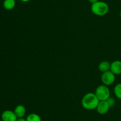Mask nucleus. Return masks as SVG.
<instances>
[{
  "instance_id": "12",
  "label": "nucleus",
  "mask_w": 121,
  "mask_h": 121,
  "mask_svg": "<svg viewBox=\"0 0 121 121\" xmlns=\"http://www.w3.org/2000/svg\"><path fill=\"white\" fill-rule=\"evenodd\" d=\"M114 93L117 98L121 100V83H118L115 86Z\"/></svg>"
},
{
  "instance_id": "6",
  "label": "nucleus",
  "mask_w": 121,
  "mask_h": 121,
  "mask_svg": "<svg viewBox=\"0 0 121 121\" xmlns=\"http://www.w3.org/2000/svg\"><path fill=\"white\" fill-rule=\"evenodd\" d=\"M109 109L110 107L106 101H100L96 109L100 115H105L108 112Z\"/></svg>"
},
{
  "instance_id": "8",
  "label": "nucleus",
  "mask_w": 121,
  "mask_h": 121,
  "mask_svg": "<svg viewBox=\"0 0 121 121\" xmlns=\"http://www.w3.org/2000/svg\"><path fill=\"white\" fill-rule=\"evenodd\" d=\"M14 113L18 118L23 117L25 116L26 113V107L22 104H18L15 107L14 109Z\"/></svg>"
},
{
  "instance_id": "14",
  "label": "nucleus",
  "mask_w": 121,
  "mask_h": 121,
  "mask_svg": "<svg viewBox=\"0 0 121 121\" xmlns=\"http://www.w3.org/2000/svg\"><path fill=\"white\" fill-rule=\"evenodd\" d=\"M16 121H27L26 119H24V117H20V118H17Z\"/></svg>"
},
{
  "instance_id": "16",
  "label": "nucleus",
  "mask_w": 121,
  "mask_h": 121,
  "mask_svg": "<svg viewBox=\"0 0 121 121\" xmlns=\"http://www.w3.org/2000/svg\"><path fill=\"white\" fill-rule=\"evenodd\" d=\"M21 1L23 2H27L30 1V0H21Z\"/></svg>"
},
{
  "instance_id": "15",
  "label": "nucleus",
  "mask_w": 121,
  "mask_h": 121,
  "mask_svg": "<svg viewBox=\"0 0 121 121\" xmlns=\"http://www.w3.org/2000/svg\"><path fill=\"white\" fill-rule=\"evenodd\" d=\"M99 1V0H88V1L89 2H91V4H94V3H95V2H98V1Z\"/></svg>"
},
{
  "instance_id": "3",
  "label": "nucleus",
  "mask_w": 121,
  "mask_h": 121,
  "mask_svg": "<svg viewBox=\"0 0 121 121\" xmlns=\"http://www.w3.org/2000/svg\"><path fill=\"white\" fill-rule=\"evenodd\" d=\"M95 94L99 101H106L109 97H111L109 89L108 86L104 84L99 85L96 89Z\"/></svg>"
},
{
  "instance_id": "13",
  "label": "nucleus",
  "mask_w": 121,
  "mask_h": 121,
  "mask_svg": "<svg viewBox=\"0 0 121 121\" xmlns=\"http://www.w3.org/2000/svg\"><path fill=\"white\" fill-rule=\"evenodd\" d=\"M106 101L107 102V103H108L110 108L112 107H113L115 105V103H116L115 100L113 98H112V97H109Z\"/></svg>"
},
{
  "instance_id": "10",
  "label": "nucleus",
  "mask_w": 121,
  "mask_h": 121,
  "mask_svg": "<svg viewBox=\"0 0 121 121\" xmlns=\"http://www.w3.org/2000/svg\"><path fill=\"white\" fill-rule=\"evenodd\" d=\"M15 0H4L3 2V7L7 10H11L15 6Z\"/></svg>"
},
{
  "instance_id": "1",
  "label": "nucleus",
  "mask_w": 121,
  "mask_h": 121,
  "mask_svg": "<svg viewBox=\"0 0 121 121\" xmlns=\"http://www.w3.org/2000/svg\"><path fill=\"white\" fill-rule=\"evenodd\" d=\"M99 100L93 93H87L82 99V105L84 109L92 110L96 109L99 103Z\"/></svg>"
},
{
  "instance_id": "4",
  "label": "nucleus",
  "mask_w": 121,
  "mask_h": 121,
  "mask_svg": "<svg viewBox=\"0 0 121 121\" xmlns=\"http://www.w3.org/2000/svg\"><path fill=\"white\" fill-rule=\"evenodd\" d=\"M115 75L111 70L103 72L101 76V80L103 84L106 86H109L114 83L115 81Z\"/></svg>"
},
{
  "instance_id": "17",
  "label": "nucleus",
  "mask_w": 121,
  "mask_h": 121,
  "mask_svg": "<svg viewBox=\"0 0 121 121\" xmlns=\"http://www.w3.org/2000/svg\"><path fill=\"white\" fill-rule=\"evenodd\" d=\"M119 15H120V16L121 17V11H120V13H119Z\"/></svg>"
},
{
  "instance_id": "7",
  "label": "nucleus",
  "mask_w": 121,
  "mask_h": 121,
  "mask_svg": "<svg viewBox=\"0 0 121 121\" xmlns=\"http://www.w3.org/2000/svg\"><path fill=\"white\" fill-rule=\"evenodd\" d=\"M110 70L115 75L121 74V60H114L111 64Z\"/></svg>"
},
{
  "instance_id": "11",
  "label": "nucleus",
  "mask_w": 121,
  "mask_h": 121,
  "mask_svg": "<svg viewBox=\"0 0 121 121\" xmlns=\"http://www.w3.org/2000/svg\"><path fill=\"white\" fill-rule=\"evenodd\" d=\"M27 121H41V118L38 114L30 113L26 117Z\"/></svg>"
},
{
  "instance_id": "2",
  "label": "nucleus",
  "mask_w": 121,
  "mask_h": 121,
  "mask_svg": "<svg viewBox=\"0 0 121 121\" xmlns=\"http://www.w3.org/2000/svg\"><path fill=\"white\" fill-rule=\"evenodd\" d=\"M109 7L108 4L104 1H98L92 4L91 5V11L93 14L98 16H104L108 13Z\"/></svg>"
},
{
  "instance_id": "9",
  "label": "nucleus",
  "mask_w": 121,
  "mask_h": 121,
  "mask_svg": "<svg viewBox=\"0 0 121 121\" xmlns=\"http://www.w3.org/2000/svg\"><path fill=\"white\" fill-rule=\"evenodd\" d=\"M98 68H99V71L102 72H105L108 71H109L110 68H111V63L106 60L101 62L99 64Z\"/></svg>"
},
{
  "instance_id": "5",
  "label": "nucleus",
  "mask_w": 121,
  "mask_h": 121,
  "mask_svg": "<svg viewBox=\"0 0 121 121\" xmlns=\"http://www.w3.org/2000/svg\"><path fill=\"white\" fill-rule=\"evenodd\" d=\"M17 118L14 112L10 110H5L1 115L2 121H16Z\"/></svg>"
}]
</instances>
